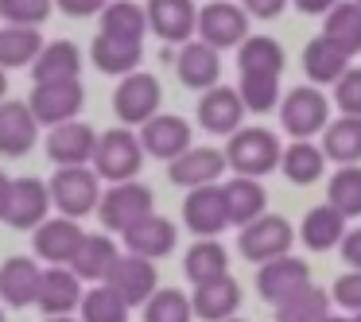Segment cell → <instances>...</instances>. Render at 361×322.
<instances>
[{"label":"cell","mask_w":361,"mask_h":322,"mask_svg":"<svg viewBox=\"0 0 361 322\" xmlns=\"http://www.w3.org/2000/svg\"><path fill=\"white\" fill-rule=\"evenodd\" d=\"M47 194L51 210H59V218L82 221L102 202V179L94 175V167H59L47 182Z\"/></svg>","instance_id":"obj_2"},{"label":"cell","mask_w":361,"mask_h":322,"mask_svg":"<svg viewBox=\"0 0 361 322\" xmlns=\"http://www.w3.org/2000/svg\"><path fill=\"white\" fill-rule=\"evenodd\" d=\"M330 303H338L342 311L361 314V272H342L330 287Z\"/></svg>","instance_id":"obj_46"},{"label":"cell","mask_w":361,"mask_h":322,"mask_svg":"<svg viewBox=\"0 0 361 322\" xmlns=\"http://www.w3.org/2000/svg\"><path fill=\"white\" fill-rule=\"evenodd\" d=\"M245 16H257V20H276L283 8H288V0H241Z\"/></svg>","instance_id":"obj_49"},{"label":"cell","mask_w":361,"mask_h":322,"mask_svg":"<svg viewBox=\"0 0 361 322\" xmlns=\"http://www.w3.org/2000/svg\"><path fill=\"white\" fill-rule=\"evenodd\" d=\"M330 291H322V287H303L299 295H291L288 303H280L276 306V322H326L330 314Z\"/></svg>","instance_id":"obj_39"},{"label":"cell","mask_w":361,"mask_h":322,"mask_svg":"<svg viewBox=\"0 0 361 322\" xmlns=\"http://www.w3.org/2000/svg\"><path fill=\"white\" fill-rule=\"evenodd\" d=\"M82 241H86V229L71 218H47L35 229V256L47 260V268H71L78 256Z\"/></svg>","instance_id":"obj_13"},{"label":"cell","mask_w":361,"mask_h":322,"mask_svg":"<svg viewBox=\"0 0 361 322\" xmlns=\"http://www.w3.org/2000/svg\"><path fill=\"white\" fill-rule=\"evenodd\" d=\"M226 167H233L241 179H260V175H272L280 167V136L264 125H249V128H237L226 144Z\"/></svg>","instance_id":"obj_1"},{"label":"cell","mask_w":361,"mask_h":322,"mask_svg":"<svg viewBox=\"0 0 361 322\" xmlns=\"http://www.w3.org/2000/svg\"><path fill=\"white\" fill-rule=\"evenodd\" d=\"M144 167V148L140 136L128 132V128H109V132H97V151H94V175L97 179L113 182H128L136 179Z\"/></svg>","instance_id":"obj_3"},{"label":"cell","mask_w":361,"mask_h":322,"mask_svg":"<svg viewBox=\"0 0 361 322\" xmlns=\"http://www.w3.org/2000/svg\"><path fill=\"white\" fill-rule=\"evenodd\" d=\"M226 322H245V318H226Z\"/></svg>","instance_id":"obj_56"},{"label":"cell","mask_w":361,"mask_h":322,"mask_svg":"<svg viewBox=\"0 0 361 322\" xmlns=\"http://www.w3.org/2000/svg\"><path fill=\"white\" fill-rule=\"evenodd\" d=\"M97 151V132L86 120H66L47 132V156L59 167H90Z\"/></svg>","instance_id":"obj_14"},{"label":"cell","mask_w":361,"mask_h":322,"mask_svg":"<svg viewBox=\"0 0 361 322\" xmlns=\"http://www.w3.org/2000/svg\"><path fill=\"white\" fill-rule=\"evenodd\" d=\"M140 148L144 156H156V159H179L183 151L190 148V125L175 113H156L148 125H140Z\"/></svg>","instance_id":"obj_18"},{"label":"cell","mask_w":361,"mask_h":322,"mask_svg":"<svg viewBox=\"0 0 361 322\" xmlns=\"http://www.w3.org/2000/svg\"><path fill=\"white\" fill-rule=\"evenodd\" d=\"M338 249H342V260L350 264V272H361V225L345 229V237L338 241Z\"/></svg>","instance_id":"obj_47"},{"label":"cell","mask_w":361,"mask_h":322,"mask_svg":"<svg viewBox=\"0 0 361 322\" xmlns=\"http://www.w3.org/2000/svg\"><path fill=\"white\" fill-rule=\"evenodd\" d=\"M334 105L342 109V117H361V66H350L334 82Z\"/></svg>","instance_id":"obj_45"},{"label":"cell","mask_w":361,"mask_h":322,"mask_svg":"<svg viewBox=\"0 0 361 322\" xmlns=\"http://www.w3.org/2000/svg\"><path fill=\"white\" fill-rule=\"evenodd\" d=\"M322 35L345 55H361V8L353 0H338L334 8L322 16Z\"/></svg>","instance_id":"obj_36"},{"label":"cell","mask_w":361,"mask_h":322,"mask_svg":"<svg viewBox=\"0 0 361 322\" xmlns=\"http://www.w3.org/2000/svg\"><path fill=\"white\" fill-rule=\"evenodd\" d=\"M183 272H187V280L195 283H210L218 280V275L229 272V252L221 241H195L187 249V260H183Z\"/></svg>","instance_id":"obj_38"},{"label":"cell","mask_w":361,"mask_h":322,"mask_svg":"<svg viewBox=\"0 0 361 322\" xmlns=\"http://www.w3.org/2000/svg\"><path fill=\"white\" fill-rule=\"evenodd\" d=\"M125 249L133 252V256H144V260H164L167 252L175 249V241H179V225H175L171 218H164V213H148L144 221H136L133 229H125Z\"/></svg>","instance_id":"obj_19"},{"label":"cell","mask_w":361,"mask_h":322,"mask_svg":"<svg viewBox=\"0 0 361 322\" xmlns=\"http://www.w3.org/2000/svg\"><path fill=\"white\" fill-rule=\"evenodd\" d=\"M39 272L32 256H8L0 264V299L8 306H32L39 295Z\"/></svg>","instance_id":"obj_29"},{"label":"cell","mask_w":361,"mask_h":322,"mask_svg":"<svg viewBox=\"0 0 361 322\" xmlns=\"http://www.w3.org/2000/svg\"><path fill=\"white\" fill-rule=\"evenodd\" d=\"M221 202H226V218L229 225L245 229L249 221L264 218L268 210V190L260 187V179H226L221 182Z\"/></svg>","instance_id":"obj_24"},{"label":"cell","mask_w":361,"mask_h":322,"mask_svg":"<svg viewBox=\"0 0 361 322\" xmlns=\"http://www.w3.org/2000/svg\"><path fill=\"white\" fill-rule=\"evenodd\" d=\"M47 322H78V318H71V314H63V318H47Z\"/></svg>","instance_id":"obj_54"},{"label":"cell","mask_w":361,"mask_h":322,"mask_svg":"<svg viewBox=\"0 0 361 322\" xmlns=\"http://www.w3.org/2000/svg\"><path fill=\"white\" fill-rule=\"evenodd\" d=\"M144 16H148V32H156L164 43H190L198 24V4L195 0H148Z\"/></svg>","instance_id":"obj_15"},{"label":"cell","mask_w":361,"mask_h":322,"mask_svg":"<svg viewBox=\"0 0 361 322\" xmlns=\"http://www.w3.org/2000/svg\"><path fill=\"white\" fill-rule=\"evenodd\" d=\"M291 244H295V229H291V221L280 218V213H264V218L249 221V225L241 229V237H237L241 256L252 260V264H268V260L288 256Z\"/></svg>","instance_id":"obj_7"},{"label":"cell","mask_w":361,"mask_h":322,"mask_svg":"<svg viewBox=\"0 0 361 322\" xmlns=\"http://www.w3.org/2000/svg\"><path fill=\"white\" fill-rule=\"evenodd\" d=\"M82 295H86V287H82V280L71 272V268H43L39 272V295H35V306H39L47 318H63V314L78 311Z\"/></svg>","instance_id":"obj_17"},{"label":"cell","mask_w":361,"mask_h":322,"mask_svg":"<svg viewBox=\"0 0 361 322\" xmlns=\"http://www.w3.org/2000/svg\"><path fill=\"white\" fill-rule=\"evenodd\" d=\"M55 12V0H0V20L8 27H39Z\"/></svg>","instance_id":"obj_43"},{"label":"cell","mask_w":361,"mask_h":322,"mask_svg":"<svg viewBox=\"0 0 361 322\" xmlns=\"http://www.w3.org/2000/svg\"><path fill=\"white\" fill-rule=\"evenodd\" d=\"M8 190H12V179L0 171V221H4V210H8Z\"/></svg>","instance_id":"obj_51"},{"label":"cell","mask_w":361,"mask_h":322,"mask_svg":"<svg viewBox=\"0 0 361 322\" xmlns=\"http://www.w3.org/2000/svg\"><path fill=\"white\" fill-rule=\"evenodd\" d=\"M175 74H179V82L187 89H214L221 78V55L218 51H210L206 43L190 39L179 47V55H175Z\"/></svg>","instance_id":"obj_23"},{"label":"cell","mask_w":361,"mask_h":322,"mask_svg":"<svg viewBox=\"0 0 361 322\" xmlns=\"http://www.w3.org/2000/svg\"><path fill=\"white\" fill-rule=\"evenodd\" d=\"M345 237V218L338 210H330L326 202L322 206H311L303 213V225H299V241L307 244L311 252H326L334 249L338 241Z\"/></svg>","instance_id":"obj_34"},{"label":"cell","mask_w":361,"mask_h":322,"mask_svg":"<svg viewBox=\"0 0 361 322\" xmlns=\"http://www.w3.org/2000/svg\"><path fill=\"white\" fill-rule=\"evenodd\" d=\"M303 70L314 86H334V82L350 70V55H345L342 47H334L326 35H314L303 47Z\"/></svg>","instance_id":"obj_31"},{"label":"cell","mask_w":361,"mask_h":322,"mask_svg":"<svg viewBox=\"0 0 361 322\" xmlns=\"http://www.w3.org/2000/svg\"><path fill=\"white\" fill-rule=\"evenodd\" d=\"M35 136H39V125H35L27 101H0V156L16 159L32 151Z\"/></svg>","instance_id":"obj_25"},{"label":"cell","mask_w":361,"mask_h":322,"mask_svg":"<svg viewBox=\"0 0 361 322\" xmlns=\"http://www.w3.org/2000/svg\"><path fill=\"white\" fill-rule=\"evenodd\" d=\"M280 171H283V179L295 182V187H311V182H319L322 171H326V156H322V148L311 140H291L280 156Z\"/></svg>","instance_id":"obj_33"},{"label":"cell","mask_w":361,"mask_h":322,"mask_svg":"<svg viewBox=\"0 0 361 322\" xmlns=\"http://www.w3.org/2000/svg\"><path fill=\"white\" fill-rule=\"evenodd\" d=\"M326 322H353V318H350V314H330Z\"/></svg>","instance_id":"obj_53"},{"label":"cell","mask_w":361,"mask_h":322,"mask_svg":"<svg viewBox=\"0 0 361 322\" xmlns=\"http://www.w3.org/2000/svg\"><path fill=\"white\" fill-rule=\"evenodd\" d=\"M159 101H164V86H159L156 74H144V70L121 78V86L113 89V113L121 117V128L148 125L159 113Z\"/></svg>","instance_id":"obj_8"},{"label":"cell","mask_w":361,"mask_h":322,"mask_svg":"<svg viewBox=\"0 0 361 322\" xmlns=\"http://www.w3.org/2000/svg\"><path fill=\"white\" fill-rule=\"evenodd\" d=\"M167 175H171L175 187H218V179L226 175V156L218 148H187L179 159L167 163Z\"/></svg>","instance_id":"obj_21"},{"label":"cell","mask_w":361,"mask_h":322,"mask_svg":"<svg viewBox=\"0 0 361 322\" xmlns=\"http://www.w3.org/2000/svg\"><path fill=\"white\" fill-rule=\"evenodd\" d=\"M237 306H241V283L229 272L210 280V283H198L195 295H190V311L202 322H226L237 314Z\"/></svg>","instance_id":"obj_22"},{"label":"cell","mask_w":361,"mask_h":322,"mask_svg":"<svg viewBox=\"0 0 361 322\" xmlns=\"http://www.w3.org/2000/svg\"><path fill=\"white\" fill-rule=\"evenodd\" d=\"M237 97L249 113H268L280 101V78H241Z\"/></svg>","instance_id":"obj_44"},{"label":"cell","mask_w":361,"mask_h":322,"mask_svg":"<svg viewBox=\"0 0 361 322\" xmlns=\"http://www.w3.org/2000/svg\"><path fill=\"white\" fill-rule=\"evenodd\" d=\"M148 213H156V194H152L148 182H113L109 190H102V202H97V218L109 233H125L136 221H144Z\"/></svg>","instance_id":"obj_4"},{"label":"cell","mask_w":361,"mask_h":322,"mask_svg":"<svg viewBox=\"0 0 361 322\" xmlns=\"http://www.w3.org/2000/svg\"><path fill=\"white\" fill-rule=\"evenodd\" d=\"M82 105H86V86L82 82H47V86H35L32 97H27L35 125H51V128L78 120Z\"/></svg>","instance_id":"obj_9"},{"label":"cell","mask_w":361,"mask_h":322,"mask_svg":"<svg viewBox=\"0 0 361 322\" xmlns=\"http://www.w3.org/2000/svg\"><path fill=\"white\" fill-rule=\"evenodd\" d=\"M183 225H187L195 237H202V241L221 237V229L229 225L226 202H221V187H195V190H187V202H183Z\"/></svg>","instance_id":"obj_16"},{"label":"cell","mask_w":361,"mask_h":322,"mask_svg":"<svg viewBox=\"0 0 361 322\" xmlns=\"http://www.w3.org/2000/svg\"><path fill=\"white\" fill-rule=\"evenodd\" d=\"M47 218H51L47 182H43V179H32V175H24V179H12L4 221H8L12 229H39Z\"/></svg>","instance_id":"obj_12"},{"label":"cell","mask_w":361,"mask_h":322,"mask_svg":"<svg viewBox=\"0 0 361 322\" xmlns=\"http://www.w3.org/2000/svg\"><path fill=\"white\" fill-rule=\"evenodd\" d=\"M4 94H8V78H4V70H0V101H4Z\"/></svg>","instance_id":"obj_52"},{"label":"cell","mask_w":361,"mask_h":322,"mask_svg":"<svg viewBox=\"0 0 361 322\" xmlns=\"http://www.w3.org/2000/svg\"><path fill=\"white\" fill-rule=\"evenodd\" d=\"M326 206L342 218L361 213V167H338L334 179L326 182Z\"/></svg>","instance_id":"obj_40"},{"label":"cell","mask_w":361,"mask_h":322,"mask_svg":"<svg viewBox=\"0 0 361 322\" xmlns=\"http://www.w3.org/2000/svg\"><path fill=\"white\" fill-rule=\"evenodd\" d=\"M350 318H353V322H361V314H350Z\"/></svg>","instance_id":"obj_55"},{"label":"cell","mask_w":361,"mask_h":322,"mask_svg":"<svg viewBox=\"0 0 361 322\" xmlns=\"http://www.w3.org/2000/svg\"><path fill=\"white\" fill-rule=\"evenodd\" d=\"M144 322H195L190 299L179 287H156V295L144 303Z\"/></svg>","instance_id":"obj_41"},{"label":"cell","mask_w":361,"mask_h":322,"mask_svg":"<svg viewBox=\"0 0 361 322\" xmlns=\"http://www.w3.org/2000/svg\"><path fill=\"white\" fill-rule=\"evenodd\" d=\"M198 125L214 136H233L237 128H245V105L237 97V89L221 86V82L214 89H206L202 101H198Z\"/></svg>","instance_id":"obj_20"},{"label":"cell","mask_w":361,"mask_h":322,"mask_svg":"<svg viewBox=\"0 0 361 322\" xmlns=\"http://www.w3.org/2000/svg\"><path fill=\"white\" fill-rule=\"evenodd\" d=\"M303 287H311V268H307L303 256H291V252L260 264V272H257V291L276 306L288 303L291 295H299Z\"/></svg>","instance_id":"obj_11"},{"label":"cell","mask_w":361,"mask_h":322,"mask_svg":"<svg viewBox=\"0 0 361 322\" xmlns=\"http://www.w3.org/2000/svg\"><path fill=\"white\" fill-rule=\"evenodd\" d=\"M43 51L39 27H0V70L32 66Z\"/></svg>","instance_id":"obj_37"},{"label":"cell","mask_w":361,"mask_h":322,"mask_svg":"<svg viewBox=\"0 0 361 322\" xmlns=\"http://www.w3.org/2000/svg\"><path fill=\"white\" fill-rule=\"evenodd\" d=\"M280 125L291 140H311L330 125V97L319 86H295L280 101Z\"/></svg>","instance_id":"obj_6"},{"label":"cell","mask_w":361,"mask_h":322,"mask_svg":"<svg viewBox=\"0 0 361 322\" xmlns=\"http://www.w3.org/2000/svg\"><path fill=\"white\" fill-rule=\"evenodd\" d=\"M90 58L102 74H113V78H128V74L140 70L144 58V43H128V39H113V35H97L94 47H90Z\"/></svg>","instance_id":"obj_30"},{"label":"cell","mask_w":361,"mask_h":322,"mask_svg":"<svg viewBox=\"0 0 361 322\" xmlns=\"http://www.w3.org/2000/svg\"><path fill=\"white\" fill-rule=\"evenodd\" d=\"M117 256H121V249H117V241H113L109 233H86V241H82L78 256H74V264H71V272L78 275L82 283L97 287V283H105V275L113 272Z\"/></svg>","instance_id":"obj_27"},{"label":"cell","mask_w":361,"mask_h":322,"mask_svg":"<svg viewBox=\"0 0 361 322\" xmlns=\"http://www.w3.org/2000/svg\"><path fill=\"white\" fill-rule=\"evenodd\" d=\"M322 156L334 159L338 167L361 163V117H338L322 128Z\"/></svg>","instance_id":"obj_32"},{"label":"cell","mask_w":361,"mask_h":322,"mask_svg":"<svg viewBox=\"0 0 361 322\" xmlns=\"http://www.w3.org/2000/svg\"><path fill=\"white\" fill-rule=\"evenodd\" d=\"M291 4H295L299 12H307V16H326L338 0H291Z\"/></svg>","instance_id":"obj_50"},{"label":"cell","mask_w":361,"mask_h":322,"mask_svg":"<svg viewBox=\"0 0 361 322\" xmlns=\"http://www.w3.org/2000/svg\"><path fill=\"white\" fill-rule=\"evenodd\" d=\"M353 4H357V8H361V0H353Z\"/></svg>","instance_id":"obj_57"},{"label":"cell","mask_w":361,"mask_h":322,"mask_svg":"<svg viewBox=\"0 0 361 322\" xmlns=\"http://www.w3.org/2000/svg\"><path fill=\"white\" fill-rule=\"evenodd\" d=\"M105 4H109V0H55V8H63L66 16H78V20H86V16H102Z\"/></svg>","instance_id":"obj_48"},{"label":"cell","mask_w":361,"mask_h":322,"mask_svg":"<svg viewBox=\"0 0 361 322\" xmlns=\"http://www.w3.org/2000/svg\"><path fill=\"white\" fill-rule=\"evenodd\" d=\"M102 35L128 39V43H144V35H148L144 4H136V0H109V4L102 8Z\"/></svg>","instance_id":"obj_35"},{"label":"cell","mask_w":361,"mask_h":322,"mask_svg":"<svg viewBox=\"0 0 361 322\" xmlns=\"http://www.w3.org/2000/svg\"><path fill=\"white\" fill-rule=\"evenodd\" d=\"M195 32H198V43H206L210 51H229L249 39V16L233 0H210V4L198 8Z\"/></svg>","instance_id":"obj_5"},{"label":"cell","mask_w":361,"mask_h":322,"mask_svg":"<svg viewBox=\"0 0 361 322\" xmlns=\"http://www.w3.org/2000/svg\"><path fill=\"white\" fill-rule=\"evenodd\" d=\"M78 74H82V51L71 39L43 43L39 58L32 63L35 86H47V82H78Z\"/></svg>","instance_id":"obj_26"},{"label":"cell","mask_w":361,"mask_h":322,"mask_svg":"<svg viewBox=\"0 0 361 322\" xmlns=\"http://www.w3.org/2000/svg\"><path fill=\"white\" fill-rule=\"evenodd\" d=\"M0 322H4V311H0Z\"/></svg>","instance_id":"obj_58"},{"label":"cell","mask_w":361,"mask_h":322,"mask_svg":"<svg viewBox=\"0 0 361 322\" xmlns=\"http://www.w3.org/2000/svg\"><path fill=\"white\" fill-rule=\"evenodd\" d=\"M78 311H82V322H128V306L105 283H97L82 295Z\"/></svg>","instance_id":"obj_42"},{"label":"cell","mask_w":361,"mask_h":322,"mask_svg":"<svg viewBox=\"0 0 361 322\" xmlns=\"http://www.w3.org/2000/svg\"><path fill=\"white\" fill-rule=\"evenodd\" d=\"M105 287L125 306H144L156 295V264L144 256H133V252H121L113 272L105 275Z\"/></svg>","instance_id":"obj_10"},{"label":"cell","mask_w":361,"mask_h":322,"mask_svg":"<svg viewBox=\"0 0 361 322\" xmlns=\"http://www.w3.org/2000/svg\"><path fill=\"white\" fill-rule=\"evenodd\" d=\"M283 66H288V58H283V47L272 35H249L237 47V70H241V78H280Z\"/></svg>","instance_id":"obj_28"}]
</instances>
